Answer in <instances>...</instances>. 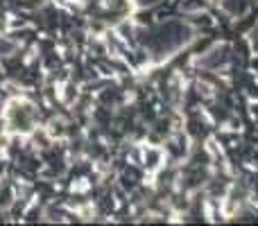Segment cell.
I'll list each match as a JSON object with an SVG mask.
<instances>
[{
    "mask_svg": "<svg viewBox=\"0 0 258 226\" xmlns=\"http://www.w3.org/2000/svg\"><path fill=\"white\" fill-rule=\"evenodd\" d=\"M5 118L9 122V131L14 133H32L36 129V109L34 104L25 102V100H14L12 104H7Z\"/></svg>",
    "mask_w": 258,
    "mask_h": 226,
    "instance_id": "cell-1",
    "label": "cell"
},
{
    "mask_svg": "<svg viewBox=\"0 0 258 226\" xmlns=\"http://www.w3.org/2000/svg\"><path fill=\"white\" fill-rule=\"evenodd\" d=\"M16 41L12 39V36L7 34H0V57H9V54H14V50H16Z\"/></svg>",
    "mask_w": 258,
    "mask_h": 226,
    "instance_id": "cell-2",
    "label": "cell"
},
{
    "mask_svg": "<svg viewBox=\"0 0 258 226\" xmlns=\"http://www.w3.org/2000/svg\"><path fill=\"white\" fill-rule=\"evenodd\" d=\"M5 111H7V104L0 100V118H5Z\"/></svg>",
    "mask_w": 258,
    "mask_h": 226,
    "instance_id": "cell-3",
    "label": "cell"
}]
</instances>
